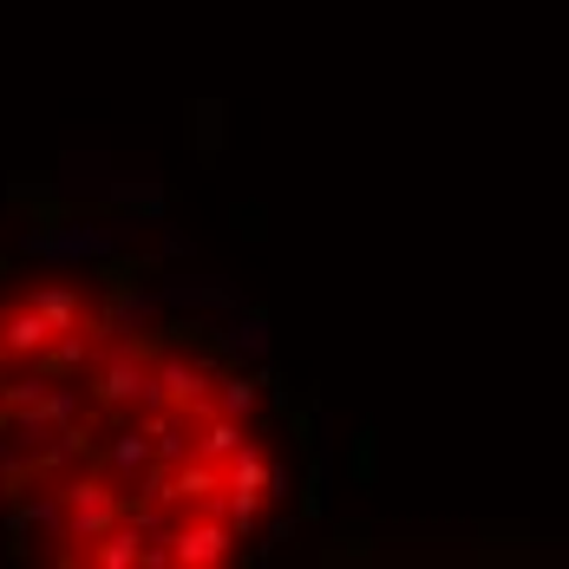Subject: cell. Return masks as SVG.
<instances>
[{
	"instance_id": "5b68a950",
	"label": "cell",
	"mask_w": 569,
	"mask_h": 569,
	"mask_svg": "<svg viewBox=\"0 0 569 569\" xmlns=\"http://www.w3.org/2000/svg\"><path fill=\"white\" fill-rule=\"evenodd\" d=\"M236 446H242V439H236V426H229V419H217V426H210V439H203V452H210V458L236 452Z\"/></svg>"
},
{
	"instance_id": "277c9868",
	"label": "cell",
	"mask_w": 569,
	"mask_h": 569,
	"mask_svg": "<svg viewBox=\"0 0 569 569\" xmlns=\"http://www.w3.org/2000/svg\"><path fill=\"white\" fill-rule=\"evenodd\" d=\"M131 557H138V550H131V537H106V550H92V563H112V569H124Z\"/></svg>"
},
{
	"instance_id": "8992f818",
	"label": "cell",
	"mask_w": 569,
	"mask_h": 569,
	"mask_svg": "<svg viewBox=\"0 0 569 569\" xmlns=\"http://www.w3.org/2000/svg\"><path fill=\"white\" fill-rule=\"evenodd\" d=\"M353 478H360V485L373 478V432H360V439H353Z\"/></svg>"
},
{
	"instance_id": "52a82bcc",
	"label": "cell",
	"mask_w": 569,
	"mask_h": 569,
	"mask_svg": "<svg viewBox=\"0 0 569 569\" xmlns=\"http://www.w3.org/2000/svg\"><path fill=\"white\" fill-rule=\"evenodd\" d=\"M249 399H256V380H229V387H223L229 412H249Z\"/></svg>"
},
{
	"instance_id": "6da1fadb",
	"label": "cell",
	"mask_w": 569,
	"mask_h": 569,
	"mask_svg": "<svg viewBox=\"0 0 569 569\" xmlns=\"http://www.w3.org/2000/svg\"><path fill=\"white\" fill-rule=\"evenodd\" d=\"M229 491H236V523H256V511H262V498L276 491V478H269V465L256 452L236 458V471H229Z\"/></svg>"
},
{
	"instance_id": "3957f363",
	"label": "cell",
	"mask_w": 569,
	"mask_h": 569,
	"mask_svg": "<svg viewBox=\"0 0 569 569\" xmlns=\"http://www.w3.org/2000/svg\"><path fill=\"white\" fill-rule=\"evenodd\" d=\"M112 517H118V505H112V491H106V485H79V491H72V523H79L86 537H99Z\"/></svg>"
},
{
	"instance_id": "7a4b0ae2",
	"label": "cell",
	"mask_w": 569,
	"mask_h": 569,
	"mask_svg": "<svg viewBox=\"0 0 569 569\" xmlns=\"http://www.w3.org/2000/svg\"><path fill=\"white\" fill-rule=\"evenodd\" d=\"M177 563H197V569H210V563H223L229 557V530L223 523H197V530H177V550H171Z\"/></svg>"
},
{
	"instance_id": "ba28073f",
	"label": "cell",
	"mask_w": 569,
	"mask_h": 569,
	"mask_svg": "<svg viewBox=\"0 0 569 569\" xmlns=\"http://www.w3.org/2000/svg\"><path fill=\"white\" fill-rule=\"evenodd\" d=\"M360 557H367V537H347V543L328 550V563H360Z\"/></svg>"
}]
</instances>
